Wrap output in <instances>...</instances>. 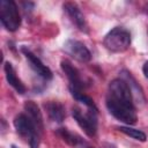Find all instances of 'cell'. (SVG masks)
Listing matches in <instances>:
<instances>
[{"instance_id": "6da1fadb", "label": "cell", "mask_w": 148, "mask_h": 148, "mask_svg": "<svg viewBox=\"0 0 148 148\" xmlns=\"http://www.w3.org/2000/svg\"><path fill=\"white\" fill-rule=\"evenodd\" d=\"M106 108L118 120L134 125L138 120L132 91L123 79H114L109 83L106 95Z\"/></svg>"}, {"instance_id": "7a4b0ae2", "label": "cell", "mask_w": 148, "mask_h": 148, "mask_svg": "<svg viewBox=\"0 0 148 148\" xmlns=\"http://www.w3.org/2000/svg\"><path fill=\"white\" fill-rule=\"evenodd\" d=\"M103 44L105 49H108L111 52H124L131 45V34L127 29L123 27H116L105 35Z\"/></svg>"}, {"instance_id": "3957f363", "label": "cell", "mask_w": 148, "mask_h": 148, "mask_svg": "<svg viewBox=\"0 0 148 148\" xmlns=\"http://www.w3.org/2000/svg\"><path fill=\"white\" fill-rule=\"evenodd\" d=\"M14 127L16 132L29 142L30 148H38L40 132L25 113H18L14 118Z\"/></svg>"}, {"instance_id": "277c9868", "label": "cell", "mask_w": 148, "mask_h": 148, "mask_svg": "<svg viewBox=\"0 0 148 148\" xmlns=\"http://www.w3.org/2000/svg\"><path fill=\"white\" fill-rule=\"evenodd\" d=\"M0 21L8 31H16L21 25L17 5L13 0L0 1Z\"/></svg>"}, {"instance_id": "5b68a950", "label": "cell", "mask_w": 148, "mask_h": 148, "mask_svg": "<svg viewBox=\"0 0 148 148\" xmlns=\"http://www.w3.org/2000/svg\"><path fill=\"white\" fill-rule=\"evenodd\" d=\"M72 116L88 136H95L97 132V110L89 109L87 112L77 106L72 108Z\"/></svg>"}, {"instance_id": "8992f818", "label": "cell", "mask_w": 148, "mask_h": 148, "mask_svg": "<svg viewBox=\"0 0 148 148\" xmlns=\"http://www.w3.org/2000/svg\"><path fill=\"white\" fill-rule=\"evenodd\" d=\"M64 50L71 57L81 62H88L91 59V53L89 49L80 40L68 39L64 43Z\"/></svg>"}, {"instance_id": "52a82bcc", "label": "cell", "mask_w": 148, "mask_h": 148, "mask_svg": "<svg viewBox=\"0 0 148 148\" xmlns=\"http://www.w3.org/2000/svg\"><path fill=\"white\" fill-rule=\"evenodd\" d=\"M62 8L67 14V16L69 17V20L76 25L79 30L83 32H88V24H87L86 17L75 2H65Z\"/></svg>"}, {"instance_id": "ba28073f", "label": "cell", "mask_w": 148, "mask_h": 148, "mask_svg": "<svg viewBox=\"0 0 148 148\" xmlns=\"http://www.w3.org/2000/svg\"><path fill=\"white\" fill-rule=\"evenodd\" d=\"M22 53L25 56V58H27V60H28V62H29V65H30V67L35 71V73L36 74H38L40 77H43L44 80H51L52 79V72L50 71V68L47 67V66H45L43 62H42V60L36 56V54H34L30 50H28L27 47H22Z\"/></svg>"}, {"instance_id": "9c48e42d", "label": "cell", "mask_w": 148, "mask_h": 148, "mask_svg": "<svg viewBox=\"0 0 148 148\" xmlns=\"http://www.w3.org/2000/svg\"><path fill=\"white\" fill-rule=\"evenodd\" d=\"M60 66H61L62 72L65 73V75L67 76V79L69 81V88L82 90L84 88V82L82 80V76H81L79 69L76 67H74L68 60H62L60 62Z\"/></svg>"}, {"instance_id": "30bf717a", "label": "cell", "mask_w": 148, "mask_h": 148, "mask_svg": "<svg viewBox=\"0 0 148 148\" xmlns=\"http://www.w3.org/2000/svg\"><path fill=\"white\" fill-rule=\"evenodd\" d=\"M24 113L32 120V123L36 125L37 130L42 133L43 131V116L38 108V105L32 101H27L24 103Z\"/></svg>"}, {"instance_id": "8fae6325", "label": "cell", "mask_w": 148, "mask_h": 148, "mask_svg": "<svg viewBox=\"0 0 148 148\" xmlns=\"http://www.w3.org/2000/svg\"><path fill=\"white\" fill-rule=\"evenodd\" d=\"M46 112H47V116L51 120L56 121V123H61L65 117H66V111H65V108L61 103L59 102H56V101H50L47 103H45L44 105Z\"/></svg>"}, {"instance_id": "7c38bea8", "label": "cell", "mask_w": 148, "mask_h": 148, "mask_svg": "<svg viewBox=\"0 0 148 148\" xmlns=\"http://www.w3.org/2000/svg\"><path fill=\"white\" fill-rule=\"evenodd\" d=\"M5 74H6V79H7V82L18 92V94H24L25 92V86L23 84V82L17 77L16 73H15V69L13 67V65L9 62V61H6L5 62Z\"/></svg>"}, {"instance_id": "4fadbf2b", "label": "cell", "mask_w": 148, "mask_h": 148, "mask_svg": "<svg viewBox=\"0 0 148 148\" xmlns=\"http://www.w3.org/2000/svg\"><path fill=\"white\" fill-rule=\"evenodd\" d=\"M58 134L60 135V138L66 143H68L73 148H86V146H87V143L82 140L81 136H79L77 134L68 131L67 128H59Z\"/></svg>"}, {"instance_id": "5bb4252c", "label": "cell", "mask_w": 148, "mask_h": 148, "mask_svg": "<svg viewBox=\"0 0 148 148\" xmlns=\"http://www.w3.org/2000/svg\"><path fill=\"white\" fill-rule=\"evenodd\" d=\"M120 79H123L124 81H126V83L128 84L131 91H132V95H133V98H139V101H143L145 97H143V92H142V89L140 88L139 83L135 81V79L131 75L130 72L127 71H121L120 72Z\"/></svg>"}, {"instance_id": "9a60e30c", "label": "cell", "mask_w": 148, "mask_h": 148, "mask_svg": "<svg viewBox=\"0 0 148 148\" xmlns=\"http://www.w3.org/2000/svg\"><path fill=\"white\" fill-rule=\"evenodd\" d=\"M69 91L72 94V96L77 101V102H81L83 103L88 109H91V110H97L96 105H95V102L92 98H90L88 95H86L83 92V90H77V89H72L69 88Z\"/></svg>"}, {"instance_id": "2e32d148", "label": "cell", "mask_w": 148, "mask_h": 148, "mask_svg": "<svg viewBox=\"0 0 148 148\" xmlns=\"http://www.w3.org/2000/svg\"><path fill=\"white\" fill-rule=\"evenodd\" d=\"M117 128L121 133H124V134H126V135H128V136H131V138H133L138 141L145 142L147 140V135L140 130H136V128H133V127H130V126H119Z\"/></svg>"}, {"instance_id": "e0dca14e", "label": "cell", "mask_w": 148, "mask_h": 148, "mask_svg": "<svg viewBox=\"0 0 148 148\" xmlns=\"http://www.w3.org/2000/svg\"><path fill=\"white\" fill-rule=\"evenodd\" d=\"M142 72H143V74H145V76L148 79V61L145 62V65H143V67H142Z\"/></svg>"}, {"instance_id": "ac0fdd59", "label": "cell", "mask_w": 148, "mask_h": 148, "mask_svg": "<svg viewBox=\"0 0 148 148\" xmlns=\"http://www.w3.org/2000/svg\"><path fill=\"white\" fill-rule=\"evenodd\" d=\"M12 148H17V147H16V146H14V145H13V146H12Z\"/></svg>"}]
</instances>
